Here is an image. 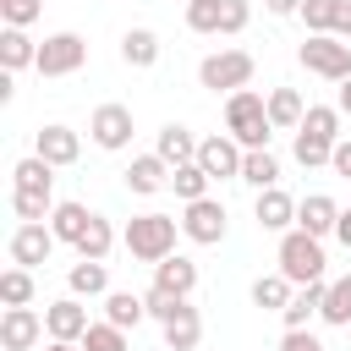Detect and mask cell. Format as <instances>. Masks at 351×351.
Returning a JSON list of instances; mask_svg holds the SVG:
<instances>
[{"label":"cell","instance_id":"obj_1","mask_svg":"<svg viewBox=\"0 0 351 351\" xmlns=\"http://www.w3.org/2000/svg\"><path fill=\"white\" fill-rule=\"evenodd\" d=\"M176 230H181V219H176V214L148 208V214H132V219H126L121 247H126L137 263H159V258H170V252H176Z\"/></svg>","mask_w":351,"mask_h":351},{"label":"cell","instance_id":"obj_2","mask_svg":"<svg viewBox=\"0 0 351 351\" xmlns=\"http://www.w3.org/2000/svg\"><path fill=\"white\" fill-rule=\"evenodd\" d=\"M225 132H230L241 148H269V137H274L269 99H263V93H252V88L225 93Z\"/></svg>","mask_w":351,"mask_h":351},{"label":"cell","instance_id":"obj_3","mask_svg":"<svg viewBox=\"0 0 351 351\" xmlns=\"http://www.w3.org/2000/svg\"><path fill=\"white\" fill-rule=\"evenodd\" d=\"M324 236H307L302 225L280 230V274L291 285H307V280H324Z\"/></svg>","mask_w":351,"mask_h":351},{"label":"cell","instance_id":"obj_4","mask_svg":"<svg viewBox=\"0 0 351 351\" xmlns=\"http://www.w3.org/2000/svg\"><path fill=\"white\" fill-rule=\"evenodd\" d=\"M296 60H302L313 77H329V82H346V77H351V44L335 38V33H307L302 49H296Z\"/></svg>","mask_w":351,"mask_h":351},{"label":"cell","instance_id":"obj_5","mask_svg":"<svg viewBox=\"0 0 351 351\" xmlns=\"http://www.w3.org/2000/svg\"><path fill=\"white\" fill-rule=\"evenodd\" d=\"M252 71H258V60H252L247 49H219V55H208V60L197 66V82H203L208 93H236V88L252 82Z\"/></svg>","mask_w":351,"mask_h":351},{"label":"cell","instance_id":"obj_6","mask_svg":"<svg viewBox=\"0 0 351 351\" xmlns=\"http://www.w3.org/2000/svg\"><path fill=\"white\" fill-rule=\"evenodd\" d=\"M82 60H88V44H82V33H49L44 44H38V77H71V71H82Z\"/></svg>","mask_w":351,"mask_h":351},{"label":"cell","instance_id":"obj_7","mask_svg":"<svg viewBox=\"0 0 351 351\" xmlns=\"http://www.w3.org/2000/svg\"><path fill=\"white\" fill-rule=\"evenodd\" d=\"M55 241H60V236H55L44 219H22V225L11 230V241H5V252H11V263H22V269H38V263H49Z\"/></svg>","mask_w":351,"mask_h":351},{"label":"cell","instance_id":"obj_8","mask_svg":"<svg viewBox=\"0 0 351 351\" xmlns=\"http://www.w3.org/2000/svg\"><path fill=\"white\" fill-rule=\"evenodd\" d=\"M241 159H247V148H241L230 132H214V137L197 143V165H203L214 181H241Z\"/></svg>","mask_w":351,"mask_h":351},{"label":"cell","instance_id":"obj_9","mask_svg":"<svg viewBox=\"0 0 351 351\" xmlns=\"http://www.w3.org/2000/svg\"><path fill=\"white\" fill-rule=\"evenodd\" d=\"M181 236L197 241V247L225 241V203H219V197H197V203H186V214H181Z\"/></svg>","mask_w":351,"mask_h":351},{"label":"cell","instance_id":"obj_10","mask_svg":"<svg viewBox=\"0 0 351 351\" xmlns=\"http://www.w3.org/2000/svg\"><path fill=\"white\" fill-rule=\"evenodd\" d=\"M88 137H93L99 148L121 154V148L132 143V110H126V104H99L93 121H88Z\"/></svg>","mask_w":351,"mask_h":351},{"label":"cell","instance_id":"obj_11","mask_svg":"<svg viewBox=\"0 0 351 351\" xmlns=\"http://www.w3.org/2000/svg\"><path fill=\"white\" fill-rule=\"evenodd\" d=\"M44 335H49V329H44V318H38L33 307H5V313H0V346H5V351H33Z\"/></svg>","mask_w":351,"mask_h":351},{"label":"cell","instance_id":"obj_12","mask_svg":"<svg viewBox=\"0 0 351 351\" xmlns=\"http://www.w3.org/2000/svg\"><path fill=\"white\" fill-rule=\"evenodd\" d=\"M33 154L38 159H49L55 170H66V165H77V154H82V137L71 132V126H38V137H33Z\"/></svg>","mask_w":351,"mask_h":351},{"label":"cell","instance_id":"obj_13","mask_svg":"<svg viewBox=\"0 0 351 351\" xmlns=\"http://www.w3.org/2000/svg\"><path fill=\"white\" fill-rule=\"evenodd\" d=\"M44 329H49V340H82V335H88V307H82V296L49 302V307H44Z\"/></svg>","mask_w":351,"mask_h":351},{"label":"cell","instance_id":"obj_14","mask_svg":"<svg viewBox=\"0 0 351 351\" xmlns=\"http://www.w3.org/2000/svg\"><path fill=\"white\" fill-rule=\"evenodd\" d=\"M252 219H258V230H291L296 225V197L280 192V186H263L258 203H252Z\"/></svg>","mask_w":351,"mask_h":351},{"label":"cell","instance_id":"obj_15","mask_svg":"<svg viewBox=\"0 0 351 351\" xmlns=\"http://www.w3.org/2000/svg\"><path fill=\"white\" fill-rule=\"evenodd\" d=\"M165 186H170V165H165L159 154H137V159L126 165V192L154 197V192H165Z\"/></svg>","mask_w":351,"mask_h":351},{"label":"cell","instance_id":"obj_16","mask_svg":"<svg viewBox=\"0 0 351 351\" xmlns=\"http://www.w3.org/2000/svg\"><path fill=\"white\" fill-rule=\"evenodd\" d=\"M154 285L170 291V296H192V291H197V263H192L186 252L159 258V263H154Z\"/></svg>","mask_w":351,"mask_h":351},{"label":"cell","instance_id":"obj_17","mask_svg":"<svg viewBox=\"0 0 351 351\" xmlns=\"http://www.w3.org/2000/svg\"><path fill=\"white\" fill-rule=\"evenodd\" d=\"M335 219H340V203H335L329 192H313V197L296 203V225H302L307 236H335Z\"/></svg>","mask_w":351,"mask_h":351},{"label":"cell","instance_id":"obj_18","mask_svg":"<svg viewBox=\"0 0 351 351\" xmlns=\"http://www.w3.org/2000/svg\"><path fill=\"white\" fill-rule=\"evenodd\" d=\"M324 296H329V280H307V285H296L291 307L280 313V318H285V329H307V324L324 313Z\"/></svg>","mask_w":351,"mask_h":351},{"label":"cell","instance_id":"obj_19","mask_svg":"<svg viewBox=\"0 0 351 351\" xmlns=\"http://www.w3.org/2000/svg\"><path fill=\"white\" fill-rule=\"evenodd\" d=\"M154 154L176 170V165H192L197 159V137L181 126V121H170V126H159V137H154Z\"/></svg>","mask_w":351,"mask_h":351},{"label":"cell","instance_id":"obj_20","mask_svg":"<svg viewBox=\"0 0 351 351\" xmlns=\"http://www.w3.org/2000/svg\"><path fill=\"white\" fill-rule=\"evenodd\" d=\"M159 329H165V346H170V351H197V340H203V318H197L192 302H181L176 318H165Z\"/></svg>","mask_w":351,"mask_h":351},{"label":"cell","instance_id":"obj_21","mask_svg":"<svg viewBox=\"0 0 351 351\" xmlns=\"http://www.w3.org/2000/svg\"><path fill=\"white\" fill-rule=\"evenodd\" d=\"M0 66H5V71L38 66V44L27 38V27H0Z\"/></svg>","mask_w":351,"mask_h":351},{"label":"cell","instance_id":"obj_22","mask_svg":"<svg viewBox=\"0 0 351 351\" xmlns=\"http://www.w3.org/2000/svg\"><path fill=\"white\" fill-rule=\"evenodd\" d=\"M302 115H307V104H302L296 88H269V121H274V132H296Z\"/></svg>","mask_w":351,"mask_h":351},{"label":"cell","instance_id":"obj_23","mask_svg":"<svg viewBox=\"0 0 351 351\" xmlns=\"http://www.w3.org/2000/svg\"><path fill=\"white\" fill-rule=\"evenodd\" d=\"M11 181H16V192H49V197H55V165H49V159H38V154L16 159Z\"/></svg>","mask_w":351,"mask_h":351},{"label":"cell","instance_id":"obj_24","mask_svg":"<svg viewBox=\"0 0 351 351\" xmlns=\"http://www.w3.org/2000/svg\"><path fill=\"white\" fill-rule=\"evenodd\" d=\"M66 285H71V296H110V274H104L99 258H77L71 274H66Z\"/></svg>","mask_w":351,"mask_h":351},{"label":"cell","instance_id":"obj_25","mask_svg":"<svg viewBox=\"0 0 351 351\" xmlns=\"http://www.w3.org/2000/svg\"><path fill=\"white\" fill-rule=\"evenodd\" d=\"M291 296H296V285L285 274H258L252 280V307H263V313H285Z\"/></svg>","mask_w":351,"mask_h":351},{"label":"cell","instance_id":"obj_26","mask_svg":"<svg viewBox=\"0 0 351 351\" xmlns=\"http://www.w3.org/2000/svg\"><path fill=\"white\" fill-rule=\"evenodd\" d=\"M241 181H247L252 192L280 186V159H274L269 148H247V159H241Z\"/></svg>","mask_w":351,"mask_h":351},{"label":"cell","instance_id":"obj_27","mask_svg":"<svg viewBox=\"0 0 351 351\" xmlns=\"http://www.w3.org/2000/svg\"><path fill=\"white\" fill-rule=\"evenodd\" d=\"M208 186H214V176L192 159V165H176L170 170V192L181 197V203H197V197H208Z\"/></svg>","mask_w":351,"mask_h":351},{"label":"cell","instance_id":"obj_28","mask_svg":"<svg viewBox=\"0 0 351 351\" xmlns=\"http://www.w3.org/2000/svg\"><path fill=\"white\" fill-rule=\"evenodd\" d=\"M88 219H93V208L88 203H55V214H49V230L60 236V241H82V230H88Z\"/></svg>","mask_w":351,"mask_h":351},{"label":"cell","instance_id":"obj_29","mask_svg":"<svg viewBox=\"0 0 351 351\" xmlns=\"http://www.w3.org/2000/svg\"><path fill=\"white\" fill-rule=\"evenodd\" d=\"M121 60H126V66H137V71H148V66L159 60V33H148V27H132V33L121 38Z\"/></svg>","mask_w":351,"mask_h":351},{"label":"cell","instance_id":"obj_30","mask_svg":"<svg viewBox=\"0 0 351 351\" xmlns=\"http://www.w3.org/2000/svg\"><path fill=\"white\" fill-rule=\"evenodd\" d=\"M104 318L121 324V329H137V324L148 318V302L132 296V291H110V296H104Z\"/></svg>","mask_w":351,"mask_h":351},{"label":"cell","instance_id":"obj_31","mask_svg":"<svg viewBox=\"0 0 351 351\" xmlns=\"http://www.w3.org/2000/svg\"><path fill=\"white\" fill-rule=\"evenodd\" d=\"M110 247H115V230H110V219L104 214H93L88 219V230H82V241H77V258H110Z\"/></svg>","mask_w":351,"mask_h":351},{"label":"cell","instance_id":"obj_32","mask_svg":"<svg viewBox=\"0 0 351 351\" xmlns=\"http://www.w3.org/2000/svg\"><path fill=\"white\" fill-rule=\"evenodd\" d=\"M296 132H313V137L340 143V104H307V115H302V126H296Z\"/></svg>","mask_w":351,"mask_h":351},{"label":"cell","instance_id":"obj_33","mask_svg":"<svg viewBox=\"0 0 351 351\" xmlns=\"http://www.w3.org/2000/svg\"><path fill=\"white\" fill-rule=\"evenodd\" d=\"M291 154H296V165H302V170H318V165H329V159H335V143H329V137H313V132H296Z\"/></svg>","mask_w":351,"mask_h":351},{"label":"cell","instance_id":"obj_34","mask_svg":"<svg viewBox=\"0 0 351 351\" xmlns=\"http://www.w3.org/2000/svg\"><path fill=\"white\" fill-rule=\"evenodd\" d=\"M324 324H351V274H340V280H329V296H324V313H318Z\"/></svg>","mask_w":351,"mask_h":351},{"label":"cell","instance_id":"obj_35","mask_svg":"<svg viewBox=\"0 0 351 351\" xmlns=\"http://www.w3.org/2000/svg\"><path fill=\"white\" fill-rule=\"evenodd\" d=\"M0 302H5V307H27V302H33V269H22V263L5 269V274H0Z\"/></svg>","mask_w":351,"mask_h":351},{"label":"cell","instance_id":"obj_36","mask_svg":"<svg viewBox=\"0 0 351 351\" xmlns=\"http://www.w3.org/2000/svg\"><path fill=\"white\" fill-rule=\"evenodd\" d=\"M82 351H132V340H126V329L121 324H88V335H82Z\"/></svg>","mask_w":351,"mask_h":351},{"label":"cell","instance_id":"obj_37","mask_svg":"<svg viewBox=\"0 0 351 351\" xmlns=\"http://www.w3.org/2000/svg\"><path fill=\"white\" fill-rule=\"evenodd\" d=\"M296 16L307 22V33H335V22H340V0H302Z\"/></svg>","mask_w":351,"mask_h":351},{"label":"cell","instance_id":"obj_38","mask_svg":"<svg viewBox=\"0 0 351 351\" xmlns=\"http://www.w3.org/2000/svg\"><path fill=\"white\" fill-rule=\"evenodd\" d=\"M219 16H225V0H186V27L192 33H219Z\"/></svg>","mask_w":351,"mask_h":351},{"label":"cell","instance_id":"obj_39","mask_svg":"<svg viewBox=\"0 0 351 351\" xmlns=\"http://www.w3.org/2000/svg\"><path fill=\"white\" fill-rule=\"evenodd\" d=\"M11 208H16V219H49L55 214V197L49 192H16L11 186Z\"/></svg>","mask_w":351,"mask_h":351},{"label":"cell","instance_id":"obj_40","mask_svg":"<svg viewBox=\"0 0 351 351\" xmlns=\"http://www.w3.org/2000/svg\"><path fill=\"white\" fill-rule=\"evenodd\" d=\"M38 5H44V0H0V22H5V27H27V22L38 16Z\"/></svg>","mask_w":351,"mask_h":351},{"label":"cell","instance_id":"obj_41","mask_svg":"<svg viewBox=\"0 0 351 351\" xmlns=\"http://www.w3.org/2000/svg\"><path fill=\"white\" fill-rule=\"evenodd\" d=\"M143 302H148V318H159V324H165V318H176V307H181L186 296H170V291L148 285V296H143Z\"/></svg>","mask_w":351,"mask_h":351},{"label":"cell","instance_id":"obj_42","mask_svg":"<svg viewBox=\"0 0 351 351\" xmlns=\"http://www.w3.org/2000/svg\"><path fill=\"white\" fill-rule=\"evenodd\" d=\"M252 22V0H225V16H219V33H241Z\"/></svg>","mask_w":351,"mask_h":351},{"label":"cell","instance_id":"obj_43","mask_svg":"<svg viewBox=\"0 0 351 351\" xmlns=\"http://www.w3.org/2000/svg\"><path fill=\"white\" fill-rule=\"evenodd\" d=\"M280 351H324V340H318L313 329H285V340H280Z\"/></svg>","mask_w":351,"mask_h":351},{"label":"cell","instance_id":"obj_44","mask_svg":"<svg viewBox=\"0 0 351 351\" xmlns=\"http://www.w3.org/2000/svg\"><path fill=\"white\" fill-rule=\"evenodd\" d=\"M329 170L351 181V137H340V143H335V159H329Z\"/></svg>","mask_w":351,"mask_h":351},{"label":"cell","instance_id":"obj_45","mask_svg":"<svg viewBox=\"0 0 351 351\" xmlns=\"http://www.w3.org/2000/svg\"><path fill=\"white\" fill-rule=\"evenodd\" d=\"M335 241L351 247V208H340V219H335Z\"/></svg>","mask_w":351,"mask_h":351},{"label":"cell","instance_id":"obj_46","mask_svg":"<svg viewBox=\"0 0 351 351\" xmlns=\"http://www.w3.org/2000/svg\"><path fill=\"white\" fill-rule=\"evenodd\" d=\"M263 5H269L274 16H296V11H302V0H263Z\"/></svg>","mask_w":351,"mask_h":351},{"label":"cell","instance_id":"obj_47","mask_svg":"<svg viewBox=\"0 0 351 351\" xmlns=\"http://www.w3.org/2000/svg\"><path fill=\"white\" fill-rule=\"evenodd\" d=\"M335 38H351V0H340V22H335Z\"/></svg>","mask_w":351,"mask_h":351},{"label":"cell","instance_id":"obj_48","mask_svg":"<svg viewBox=\"0 0 351 351\" xmlns=\"http://www.w3.org/2000/svg\"><path fill=\"white\" fill-rule=\"evenodd\" d=\"M335 104H340V115H351V77L340 82V99H335Z\"/></svg>","mask_w":351,"mask_h":351},{"label":"cell","instance_id":"obj_49","mask_svg":"<svg viewBox=\"0 0 351 351\" xmlns=\"http://www.w3.org/2000/svg\"><path fill=\"white\" fill-rule=\"evenodd\" d=\"M44 351H82V340H49Z\"/></svg>","mask_w":351,"mask_h":351}]
</instances>
